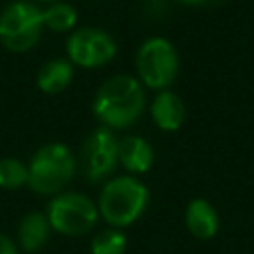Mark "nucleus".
I'll use <instances>...</instances> for the list:
<instances>
[{
  "label": "nucleus",
  "mask_w": 254,
  "mask_h": 254,
  "mask_svg": "<svg viewBox=\"0 0 254 254\" xmlns=\"http://www.w3.org/2000/svg\"><path fill=\"white\" fill-rule=\"evenodd\" d=\"M91 109L107 129L131 127L145 111L143 83L133 75H113L99 85Z\"/></svg>",
  "instance_id": "1"
},
{
  "label": "nucleus",
  "mask_w": 254,
  "mask_h": 254,
  "mask_svg": "<svg viewBox=\"0 0 254 254\" xmlns=\"http://www.w3.org/2000/svg\"><path fill=\"white\" fill-rule=\"evenodd\" d=\"M149 204V189L131 175L115 177L101 189L97 210L111 228H125L139 220Z\"/></svg>",
  "instance_id": "2"
},
{
  "label": "nucleus",
  "mask_w": 254,
  "mask_h": 254,
  "mask_svg": "<svg viewBox=\"0 0 254 254\" xmlns=\"http://www.w3.org/2000/svg\"><path fill=\"white\" fill-rule=\"evenodd\" d=\"M77 159L64 143L42 145L28 163V187L38 194H60L75 177Z\"/></svg>",
  "instance_id": "3"
},
{
  "label": "nucleus",
  "mask_w": 254,
  "mask_h": 254,
  "mask_svg": "<svg viewBox=\"0 0 254 254\" xmlns=\"http://www.w3.org/2000/svg\"><path fill=\"white\" fill-rule=\"evenodd\" d=\"M139 81L145 87L163 91L177 79L179 73V54L177 48L163 36L147 38L135 58Z\"/></svg>",
  "instance_id": "4"
},
{
  "label": "nucleus",
  "mask_w": 254,
  "mask_h": 254,
  "mask_svg": "<svg viewBox=\"0 0 254 254\" xmlns=\"http://www.w3.org/2000/svg\"><path fill=\"white\" fill-rule=\"evenodd\" d=\"M42 32V10L28 0L10 2L0 12V42L12 52L32 50L40 42Z\"/></svg>",
  "instance_id": "5"
},
{
  "label": "nucleus",
  "mask_w": 254,
  "mask_h": 254,
  "mask_svg": "<svg viewBox=\"0 0 254 254\" xmlns=\"http://www.w3.org/2000/svg\"><path fill=\"white\" fill-rule=\"evenodd\" d=\"M46 216L52 230L65 236H79L87 234L95 226L99 210L95 202L85 194L60 192L48 202Z\"/></svg>",
  "instance_id": "6"
},
{
  "label": "nucleus",
  "mask_w": 254,
  "mask_h": 254,
  "mask_svg": "<svg viewBox=\"0 0 254 254\" xmlns=\"http://www.w3.org/2000/svg\"><path fill=\"white\" fill-rule=\"evenodd\" d=\"M67 60L83 69H93L109 64L117 54L115 40L99 28H79L65 44Z\"/></svg>",
  "instance_id": "7"
},
{
  "label": "nucleus",
  "mask_w": 254,
  "mask_h": 254,
  "mask_svg": "<svg viewBox=\"0 0 254 254\" xmlns=\"http://www.w3.org/2000/svg\"><path fill=\"white\" fill-rule=\"evenodd\" d=\"M81 173L89 183H99L107 179L115 167L119 165L117 159V139L107 127H97L89 133V137L83 141L81 155Z\"/></svg>",
  "instance_id": "8"
},
{
  "label": "nucleus",
  "mask_w": 254,
  "mask_h": 254,
  "mask_svg": "<svg viewBox=\"0 0 254 254\" xmlns=\"http://www.w3.org/2000/svg\"><path fill=\"white\" fill-rule=\"evenodd\" d=\"M185 226L198 240H210L220 228L218 210L206 198H192L185 208Z\"/></svg>",
  "instance_id": "9"
},
{
  "label": "nucleus",
  "mask_w": 254,
  "mask_h": 254,
  "mask_svg": "<svg viewBox=\"0 0 254 254\" xmlns=\"http://www.w3.org/2000/svg\"><path fill=\"white\" fill-rule=\"evenodd\" d=\"M117 159L129 173H147L155 163V151L149 141L137 135L117 139Z\"/></svg>",
  "instance_id": "10"
},
{
  "label": "nucleus",
  "mask_w": 254,
  "mask_h": 254,
  "mask_svg": "<svg viewBox=\"0 0 254 254\" xmlns=\"http://www.w3.org/2000/svg\"><path fill=\"white\" fill-rule=\"evenodd\" d=\"M151 117L161 131H177L185 123L187 107L175 91L163 89L151 103Z\"/></svg>",
  "instance_id": "11"
},
{
  "label": "nucleus",
  "mask_w": 254,
  "mask_h": 254,
  "mask_svg": "<svg viewBox=\"0 0 254 254\" xmlns=\"http://www.w3.org/2000/svg\"><path fill=\"white\" fill-rule=\"evenodd\" d=\"M73 79V64L65 58H54L48 60L36 75V85L42 93L58 95L69 87Z\"/></svg>",
  "instance_id": "12"
},
{
  "label": "nucleus",
  "mask_w": 254,
  "mask_h": 254,
  "mask_svg": "<svg viewBox=\"0 0 254 254\" xmlns=\"http://www.w3.org/2000/svg\"><path fill=\"white\" fill-rule=\"evenodd\" d=\"M50 232H52V226L48 222L46 212L34 210V212L24 214V218L20 220L18 242L26 252H38L50 240Z\"/></svg>",
  "instance_id": "13"
},
{
  "label": "nucleus",
  "mask_w": 254,
  "mask_h": 254,
  "mask_svg": "<svg viewBox=\"0 0 254 254\" xmlns=\"http://www.w3.org/2000/svg\"><path fill=\"white\" fill-rule=\"evenodd\" d=\"M44 28L52 32H69L77 24V10L67 2H54L42 10Z\"/></svg>",
  "instance_id": "14"
},
{
  "label": "nucleus",
  "mask_w": 254,
  "mask_h": 254,
  "mask_svg": "<svg viewBox=\"0 0 254 254\" xmlns=\"http://www.w3.org/2000/svg\"><path fill=\"white\" fill-rule=\"evenodd\" d=\"M91 254H125L127 236L119 228L99 230L91 240Z\"/></svg>",
  "instance_id": "15"
},
{
  "label": "nucleus",
  "mask_w": 254,
  "mask_h": 254,
  "mask_svg": "<svg viewBox=\"0 0 254 254\" xmlns=\"http://www.w3.org/2000/svg\"><path fill=\"white\" fill-rule=\"evenodd\" d=\"M24 185H28V165L12 157L0 159V189L16 190Z\"/></svg>",
  "instance_id": "16"
},
{
  "label": "nucleus",
  "mask_w": 254,
  "mask_h": 254,
  "mask_svg": "<svg viewBox=\"0 0 254 254\" xmlns=\"http://www.w3.org/2000/svg\"><path fill=\"white\" fill-rule=\"evenodd\" d=\"M0 254H18L16 244H14L12 238L6 236L4 232H0Z\"/></svg>",
  "instance_id": "17"
},
{
  "label": "nucleus",
  "mask_w": 254,
  "mask_h": 254,
  "mask_svg": "<svg viewBox=\"0 0 254 254\" xmlns=\"http://www.w3.org/2000/svg\"><path fill=\"white\" fill-rule=\"evenodd\" d=\"M185 6H208V4H216L218 0H177Z\"/></svg>",
  "instance_id": "18"
},
{
  "label": "nucleus",
  "mask_w": 254,
  "mask_h": 254,
  "mask_svg": "<svg viewBox=\"0 0 254 254\" xmlns=\"http://www.w3.org/2000/svg\"><path fill=\"white\" fill-rule=\"evenodd\" d=\"M40 2H50V4H54V2H62V0H40Z\"/></svg>",
  "instance_id": "19"
}]
</instances>
